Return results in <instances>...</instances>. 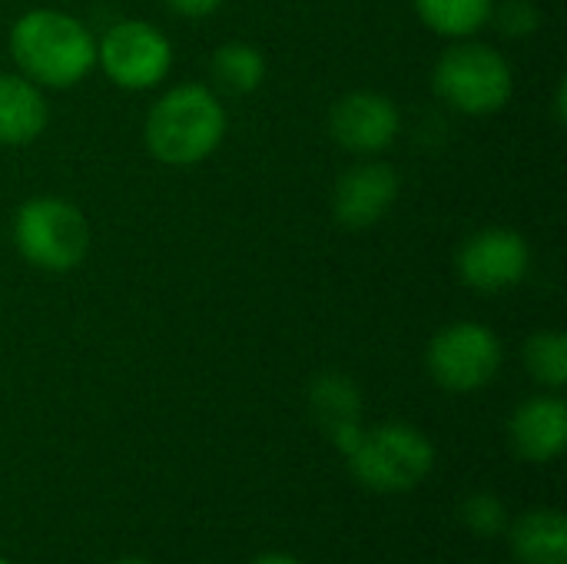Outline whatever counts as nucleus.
Wrapping results in <instances>:
<instances>
[{
	"mask_svg": "<svg viewBox=\"0 0 567 564\" xmlns=\"http://www.w3.org/2000/svg\"><path fill=\"white\" fill-rule=\"evenodd\" d=\"M10 57L37 86L66 90L96 66V37L73 13L40 7L13 23Z\"/></svg>",
	"mask_w": 567,
	"mask_h": 564,
	"instance_id": "obj_1",
	"label": "nucleus"
},
{
	"mask_svg": "<svg viewBox=\"0 0 567 564\" xmlns=\"http://www.w3.org/2000/svg\"><path fill=\"white\" fill-rule=\"evenodd\" d=\"M150 153L166 166H196L216 153L226 136V110L216 90L203 83L169 86L146 113Z\"/></svg>",
	"mask_w": 567,
	"mask_h": 564,
	"instance_id": "obj_2",
	"label": "nucleus"
},
{
	"mask_svg": "<svg viewBox=\"0 0 567 564\" xmlns=\"http://www.w3.org/2000/svg\"><path fill=\"white\" fill-rule=\"evenodd\" d=\"M346 462L359 485L379 495H402L432 475L435 445L422 429L409 422H385L362 429L355 445L346 452Z\"/></svg>",
	"mask_w": 567,
	"mask_h": 564,
	"instance_id": "obj_3",
	"label": "nucleus"
},
{
	"mask_svg": "<svg viewBox=\"0 0 567 564\" xmlns=\"http://www.w3.org/2000/svg\"><path fill=\"white\" fill-rule=\"evenodd\" d=\"M432 86L452 110L465 116H488L512 100L515 73L495 47L478 40H458L439 57Z\"/></svg>",
	"mask_w": 567,
	"mask_h": 564,
	"instance_id": "obj_4",
	"label": "nucleus"
},
{
	"mask_svg": "<svg viewBox=\"0 0 567 564\" xmlns=\"http://www.w3.org/2000/svg\"><path fill=\"white\" fill-rule=\"evenodd\" d=\"M13 246L43 273H70L90 253V223L70 199L33 196L13 216Z\"/></svg>",
	"mask_w": 567,
	"mask_h": 564,
	"instance_id": "obj_5",
	"label": "nucleus"
},
{
	"mask_svg": "<svg viewBox=\"0 0 567 564\" xmlns=\"http://www.w3.org/2000/svg\"><path fill=\"white\" fill-rule=\"evenodd\" d=\"M502 339L482 322H452L425 349L429 376L449 392H478L502 372Z\"/></svg>",
	"mask_w": 567,
	"mask_h": 564,
	"instance_id": "obj_6",
	"label": "nucleus"
},
{
	"mask_svg": "<svg viewBox=\"0 0 567 564\" xmlns=\"http://www.w3.org/2000/svg\"><path fill=\"white\" fill-rule=\"evenodd\" d=\"M96 63L120 90H153L173 66V43L146 20H120L96 40Z\"/></svg>",
	"mask_w": 567,
	"mask_h": 564,
	"instance_id": "obj_7",
	"label": "nucleus"
},
{
	"mask_svg": "<svg viewBox=\"0 0 567 564\" xmlns=\"http://www.w3.org/2000/svg\"><path fill=\"white\" fill-rule=\"evenodd\" d=\"M458 276L468 289L495 296L512 286H518L528 276L532 249L528 239L518 229L508 226H488L472 233L458 249Z\"/></svg>",
	"mask_w": 567,
	"mask_h": 564,
	"instance_id": "obj_8",
	"label": "nucleus"
},
{
	"mask_svg": "<svg viewBox=\"0 0 567 564\" xmlns=\"http://www.w3.org/2000/svg\"><path fill=\"white\" fill-rule=\"evenodd\" d=\"M402 130L399 106L379 90H352L329 110V133L349 153H382Z\"/></svg>",
	"mask_w": 567,
	"mask_h": 564,
	"instance_id": "obj_9",
	"label": "nucleus"
},
{
	"mask_svg": "<svg viewBox=\"0 0 567 564\" xmlns=\"http://www.w3.org/2000/svg\"><path fill=\"white\" fill-rule=\"evenodd\" d=\"M399 199V173L389 163H355L332 189V213L346 229H369L389 216Z\"/></svg>",
	"mask_w": 567,
	"mask_h": 564,
	"instance_id": "obj_10",
	"label": "nucleus"
},
{
	"mask_svg": "<svg viewBox=\"0 0 567 564\" xmlns=\"http://www.w3.org/2000/svg\"><path fill=\"white\" fill-rule=\"evenodd\" d=\"M512 449L535 465L555 462L567 445V406L561 396L525 399L508 422Z\"/></svg>",
	"mask_w": 567,
	"mask_h": 564,
	"instance_id": "obj_11",
	"label": "nucleus"
},
{
	"mask_svg": "<svg viewBox=\"0 0 567 564\" xmlns=\"http://www.w3.org/2000/svg\"><path fill=\"white\" fill-rule=\"evenodd\" d=\"M309 409L329 442L346 455L362 432V396L359 386L342 372H326L309 389Z\"/></svg>",
	"mask_w": 567,
	"mask_h": 564,
	"instance_id": "obj_12",
	"label": "nucleus"
},
{
	"mask_svg": "<svg viewBox=\"0 0 567 564\" xmlns=\"http://www.w3.org/2000/svg\"><path fill=\"white\" fill-rule=\"evenodd\" d=\"M43 86L23 73H0V146H27L47 130Z\"/></svg>",
	"mask_w": 567,
	"mask_h": 564,
	"instance_id": "obj_13",
	"label": "nucleus"
},
{
	"mask_svg": "<svg viewBox=\"0 0 567 564\" xmlns=\"http://www.w3.org/2000/svg\"><path fill=\"white\" fill-rule=\"evenodd\" d=\"M508 539L522 564H567V522L558 509L525 512L508 525Z\"/></svg>",
	"mask_w": 567,
	"mask_h": 564,
	"instance_id": "obj_14",
	"label": "nucleus"
},
{
	"mask_svg": "<svg viewBox=\"0 0 567 564\" xmlns=\"http://www.w3.org/2000/svg\"><path fill=\"white\" fill-rule=\"evenodd\" d=\"M209 73H213V83L223 93L246 96V93H256L259 83L266 80V57H262L259 47H252L246 40H233V43H223L213 53Z\"/></svg>",
	"mask_w": 567,
	"mask_h": 564,
	"instance_id": "obj_15",
	"label": "nucleus"
},
{
	"mask_svg": "<svg viewBox=\"0 0 567 564\" xmlns=\"http://www.w3.org/2000/svg\"><path fill=\"white\" fill-rule=\"evenodd\" d=\"M495 0H415V10L429 30L452 40L475 37L492 20Z\"/></svg>",
	"mask_w": 567,
	"mask_h": 564,
	"instance_id": "obj_16",
	"label": "nucleus"
},
{
	"mask_svg": "<svg viewBox=\"0 0 567 564\" xmlns=\"http://www.w3.org/2000/svg\"><path fill=\"white\" fill-rule=\"evenodd\" d=\"M525 369L545 389H561L567 382V336L545 329L525 342Z\"/></svg>",
	"mask_w": 567,
	"mask_h": 564,
	"instance_id": "obj_17",
	"label": "nucleus"
},
{
	"mask_svg": "<svg viewBox=\"0 0 567 564\" xmlns=\"http://www.w3.org/2000/svg\"><path fill=\"white\" fill-rule=\"evenodd\" d=\"M462 525L478 535V539H495L502 532H508L512 519H508V509L498 495L492 492H475L462 502Z\"/></svg>",
	"mask_w": 567,
	"mask_h": 564,
	"instance_id": "obj_18",
	"label": "nucleus"
},
{
	"mask_svg": "<svg viewBox=\"0 0 567 564\" xmlns=\"http://www.w3.org/2000/svg\"><path fill=\"white\" fill-rule=\"evenodd\" d=\"M492 20L498 23V30L512 40H522V37H532L538 30V7L532 0H502L492 7Z\"/></svg>",
	"mask_w": 567,
	"mask_h": 564,
	"instance_id": "obj_19",
	"label": "nucleus"
},
{
	"mask_svg": "<svg viewBox=\"0 0 567 564\" xmlns=\"http://www.w3.org/2000/svg\"><path fill=\"white\" fill-rule=\"evenodd\" d=\"M169 3V10L173 13H179V17H209V13H216L226 0H166Z\"/></svg>",
	"mask_w": 567,
	"mask_h": 564,
	"instance_id": "obj_20",
	"label": "nucleus"
},
{
	"mask_svg": "<svg viewBox=\"0 0 567 564\" xmlns=\"http://www.w3.org/2000/svg\"><path fill=\"white\" fill-rule=\"evenodd\" d=\"M249 564H306L299 562V558H292V555H279V552H272V555H259L256 562Z\"/></svg>",
	"mask_w": 567,
	"mask_h": 564,
	"instance_id": "obj_21",
	"label": "nucleus"
},
{
	"mask_svg": "<svg viewBox=\"0 0 567 564\" xmlns=\"http://www.w3.org/2000/svg\"><path fill=\"white\" fill-rule=\"evenodd\" d=\"M113 564H153V562H146V558H120V562H113Z\"/></svg>",
	"mask_w": 567,
	"mask_h": 564,
	"instance_id": "obj_22",
	"label": "nucleus"
},
{
	"mask_svg": "<svg viewBox=\"0 0 567 564\" xmlns=\"http://www.w3.org/2000/svg\"><path fill=\"white\" fill-rule=\"evenodd\" d=\"M0 564H13V562H7V558H0Z\"/></svg>",
	"mask_w": 567,
	"mask_h": 564,
	"instance_id": "obj_23",
	"label": "nucleus"
}]
</instances>
